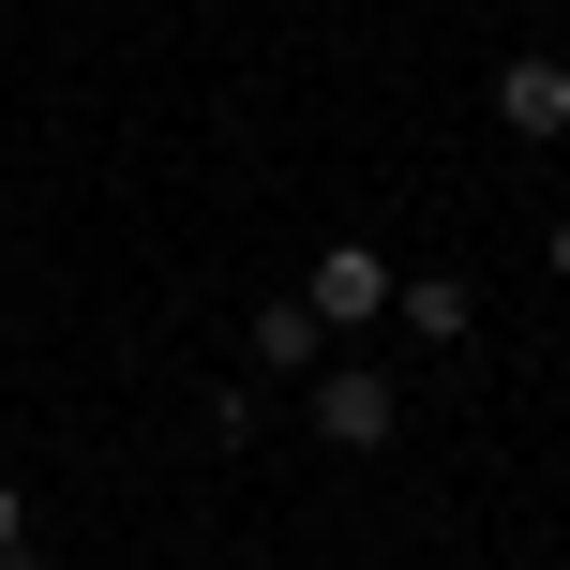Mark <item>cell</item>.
<instances>
[{
	"label": "cell",
	"instance_id": "obj_1",
	"mask_svg": "<svg viewBox=\"0 0 570 570\" xmlns=\"http://www.w3.org/2000/svg\"><path fill=\"white\" fill-rule=\"evenodd\" d=\"M301 435H315V451H391V435H405V391H391L375 361H315Z\"/></svg>",
	"mask_w": 570,
	"mask_h": 570
},
{
	"label": "cell",
	"instance_id": "obj_2",
	"mask_svg": "<svg viewBox=\"0 0 570 570\" xmlns=\"http://www.w3.org/2000/svg\"><path fill=\"white\" fill-rule=\"evenodd\" d=\"M301 301H315V331H375V315L405 301V271L375 256V240H331V256L301 271Z\"/></svg>",
	"mask_w": 570,
	"mask_h": 570
},
{
	"label": "cell",
	"instance_id": "obj_3",
	"mask_svg": "<svg viewBox=\"0 0 570 570\" xmlns=\"http://www.w3.org/2000/svg\"><path fill=\"white\" fill-rule=\"evenodd\" d=\"M495 120H511L525 150H556V136H570V60H556V46H525V60H495Z\"/></svg>",
	"mask_w": 570,
	"mask_h": 570
},
{
	"label": "cell",
	"instance_id": "obj_4",
	"mask_svg": "<svg viewBox=\"0 0 570 570\" xmlns=\"http://www.w3.org/2000/svg\"><path fill=\"white\" fill-rule=\"evenodd\" d=\"M240 345H256V375H315V361H331V331H315V301H301V285L240 315Z\"/></svg>",
	"mask_w": 570,
	"mask_h": 570
},
{
	"label": "cell",
	"instance_id": "obj_5",
	"mask_svg": "<svg viewBox=\"0 0 570 570\" xmlns=\"http://www.w3.org/2000/svg\"><path fill=\"white\" fill-rule=\"evenodd\" d=\"M391 315H405V331H421V345H465V285H451V271H421V285H405V301H391Z\"/></svg>",
	"mask_w": 570,
	"mask_h": 570
},
{
	"label": "cell",
	"instance_id": "obj_6",
	"mask_svg": "<svg viewBox=\"0 0 570 570\" xmlns=\"http://www.w3.org/2000/svg\"><path fill=\"white\" fill-rule=\"evenodd\" d=\"M0 556H30V495L16 481H0Z\"/></svg>",
	"mask_w": 570,
	"mask_h": 570
},
{
	"label": "cell",
	"instance_id": "obj_7",
	"mask_svg": "<svg viewBox=\"0 0 570 570\" xmlns=\"http://www.w3.org/2000/svg\"><path fill=\"white\" fill-rule=\"evenodd\" d=\"M541 271H556V285H570V210H556V240H541Z\"/></svg>",
	"mask_w": 570,
	"mask_h": 570
},
{
	"label": "cell",
	"instance_id": "obj_8",
	"mask_svg": "<svg viewBox=\"0 0 570 570\" xmlns=\"http://www.w3.org/2000/svg\"><path fill=\"white\" fill-rule=\"evenodd\" d=\"M541 16H570V0H541Z\"/></svg>",
	"mask_w": 570,
	"mask_h": 570
},
{
	"label": "cell",
	"instance_id": "obj_9",
	"mask_svg": "<svg viewBox=\"0 0 570 570\" xmlns=\"http://www.w3.org/2000/svg\"><path fill=\"white\" fill-rule=\"evenodd\" d=\"M0 570H30V556H0Z\"/></svg>",
	"mask_w": 570,
	"mask_h": 570
}]
</instances>
